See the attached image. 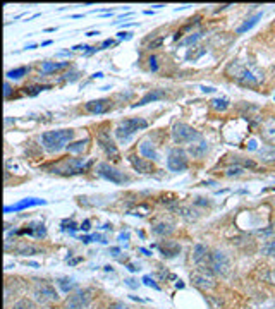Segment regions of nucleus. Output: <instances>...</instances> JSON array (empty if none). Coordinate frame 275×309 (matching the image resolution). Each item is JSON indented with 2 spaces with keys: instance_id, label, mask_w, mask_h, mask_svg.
<instances>
[{
  "instance_id": "f8f14e48",
  "label": "nucleus",
  "mask_w": 275,
  "mask_h": 309,
  "mask_svg": "<svg viewBox=\"0 0 275 309\" xmlns=\"http://www.w3.org/2000/svg\"><path fill=\"white\" fill-rule=\"evenodd\" d=\"M189 278H191V284L195 285V287H198L200 290H203V292H206V290H211L215 287V280L211 275L208 273H203V271H191V275H189Z\"/></svg>"
},
{
  "instance_id": "393cba45",
  "label": "nucleus",
  "mask_w": 275,
  "mask_h": 309,
  "mask_svg": "<svg viewBox=\"0 0 275 309\" xmlns=\"http://www.w3.org/2000/svg\"><path fill=\"white\" fill-rule=\"evenodd\" d=\"M262 16H263V12H258L256 16H253V17H250V19H246V21L243 22V24L239 26V28L236 29V33H237V35H243V33L250 31L253 26H256V22L262 19Z\"/></svg>"
},
{
  "instance_id": "ea45409f",
  "label": "nucleus",
  "mask_w": 275,
  "mask_h": 309,
  "mask_svg": "<svg viewBox=\"0 0 275 309\" xmlns=\"http://www.w3.org/2000/svg\"><path fill=\"white\" fill-rule=\"evenodd\" d=\"M110 309H133V308L128 306V304H124L122 301H115V303L110 304Z\"/></svg>"
},
{
  "instance_id": "20e7f679",
  "label": "nucleus",
  "mask_w": 275,
  "mask_h": 309,
  "mask_svg": "<svg viewBox=\"0 0 275 309\" xmlns=\"http://www.w3.org/2000/svg\"><path fill=\"white\" fill-rule=\"evenodd\" d=\"M31 297H33V301H35L36 304H40V306H47V304L57 303L59 301L57 290H55L54 285L48 284V282H45V280H40V282H36V284L33 285Z\"/></svg>"
},
{
  "instance_id": "39448f33",
  "label": "nucleus",
  "mask_w": 275,
  "mask_h": 309,
  "mask_svg": "<svg viewBox=\"0 0 275 309\" xmlns=\"http://www.w3.org/2000/svg\"><path fill=\"white\" fill-rule=\"evenodd\" d=\"M191 261L193 265L196 266L198 271H203V273L213 275V270H211V252L208 251L206 246L203 244H195L191 251Z\"/></svg>"
},
{
  "instance_id": "aec40b11",
  "label": "nucleus",
  "mask_w": 275,
  "mask_h": 309,
  "mask_svg": "<svg viewBox=\"0 0 275 309\" xmlns=\"http://www.w3.org/2000/svg\"><path fill=\"white\" fill-rule=\"evenodd\" d=\"M188 153L191 155L193 158L202 160L203 156H205V155L208 153V143H206V141H203V139H200V141H196V143L189 144Z\"/></svg>"
},
{
  "instance_id": "9b49d317",
  "label": "nucleus",
  "mask_w": 275,
  "mask_h": 309,
  "mask_svg": "<svg viewBox=\"0 0 275 309\" xmlns=\"http://www.w3.org/2000/svg\"><path fill=\"white\" fill-rule=\"evenodd\" d=\"M96 141H98L100 148L105 151V155L109 156L112 162H119L121 160V153H119L117 144L114 143V139L110 137V134L107 131H100L98 136H96Z\"/></svg>"
},
{
  "instance_id": "a878e982",
  "label": "nucleus",
  "mask_w": 275,
  "mask_h": 309,
  "mask_svg": "<svg viewBox=\"0 0 275 309\" xmlns=\"http://www.w3.org/2000/svg\"><path fill=\"white\" fill-rule=\"evenodd\" d=\"M256 237H260L262 241H265V243H270V241H275V227L270 225V227H265V229H260L255 232Z\"/></svg>"
},
{
  "instance_id": "b1692460",
  "label": "nucleus",
  "mask_w": 275,
  "mask_h": 309,
  "mask_svg": "<svg viewBox=\"0 0 275 309\" xmlns=\"http://www.w3.org/2000/svg\"><path fill=\"white\" fill-rule=\"evenodd\" d=\"M177 213H179L181 217H183L184 220H188V222L198 220L200 218V211L195 210L193 206H177Z\"/></svg>"
},
{
  "instance_id": "c9c22d12",
  "label": "nucleus",
  "mask_w": 275,
  "mask_h": 309,
  "mask_svg": "<svg viewBox=\"0 0 275 309\" xmlns=\"http://www.w3.org/2000/svg\"><path fill=\"white\" fill-rule=\"evenodd\" d=\"M262 252L267 256H275V241H270V243H267L265 246H263Z\"/></svg>"
},
{
  "instance_id": "49530a36",
  "label": "nucleus",
  "mask_w": 275,
  "mask_h": 309,
  "mask_svg": "<svg viewBox=\"0 0 275 309\" xmlns=\"http://www.w3.org/2000/svg\"><path fill=\"white\" fill-rule=\"evenodd\" d=\"M133 35L131 33H119V40H131Z\"/></svg>"
},
{
  "instance_id": "09e8293b",
  "label": "nucleus",
  "mask_w": 275,
  "mask_h": 309,
  "mask_svg": "<svg viewBox=\"0 0 275 309\" xmlns=\"http://www.w3.org/2000/svg\"><path fill=\"white\" fill-rule=\"evenodd\" d=\"M267 280H269L270 284H275V271H270V275L267 277Z\"/></svg>"
},
{
  "instance_id": "79ce46f5",
  "label": "nucleus",
  "mask_w": 275,
  "mask_h": 309,
  "mask_svg": "<svg viewBox=\"0 0 275 309\" xmlns=\"http://www.w3.org/2000/svg\"><path fill=\"white\" fill-rule=\"evenodd\" d=\"M115 43H117V42H115V40H105V42H103L102 45H100V50H103V48H109V47H114V45Z\"/></svg>"
},
{
  "instance_id": "f03ea898",
  "label": "nucleus",
  "mask_w": 275,
  "mask_h": 309,
  "mask_svg": "<svg viewBox=\"0 0 275 309\" xmlns=\"http://www.w3.org/2000/svg\"><path fill=\"white\" fill-rule=\"evenodd\" d=\"M76 136V131L72 129H59V131H47L42 134V146L47 153H59L61 150L70 144V141Z\"/></svg>"
},
{
  "instance_id": "864d4df0",
  "label": "nucleus",
  "mask_w": 275,
  "mask_h": 309,
  "mask_svg": "<svg viewBox=\"0 0 275 309\" xmlns=\"http://www.w3.org/2000/svg\"><path fill=\"white\" fill-rule=\"evenodd\" d=\"M50 43H52L50 40H47V42H43V43H42V47H47V45H50Z\"/></svg>"
},
{
  "instance_id": "5701e85b",
  "label": "nucleus",
  "mask_w": 275,
  "mask_h": 309,
  "mask_svg": "<svg viewBox=\"0 0 275 309\" xmlns=\"http://www.w3.org/2000/svg\"><path fill=\"white\" fill-rule=\"evenodd\" d=\"M88 146H90V139H81V141H76V143H70L66 150L69 151V153H74V155H83L84 151L88 150Z\"/></svg>"
},
{
  "instance_id": "7c9ffc66",
  "label": "nucleus",
  "mask_w": 275,
  "mask_h": 309,
  "mask_svg": "<svg viewBox=\"0 0 275 309\" xmlns=\"http://www.w3.org/2000/svg\"><path fill=\"white\" fill-rule=\"evenodd\" d=\"M244 172H246V169H244V167L234 165V167H229V169L225 170V176H227V177H239V176H243Z\"/></svg>"
},
{
  "instance_id": "dca6fc26",
  "label": "nucleus",
  "mask_w": 275,
  "mask_h": 309,
  "mask_svg": "<svg viewBox=\"0 0 275 309\" xmlns=\"http://www.w3.org/2000/svg\"><path fill=\"white\" fill-rule=\"evenodd\" d=\"M47 201L45 199H38V198H26L23 201H19V203L12 204V206H5L3 208V211L5 213H10V211H21V210H26V208H31V206H40V204H45Z\"/></svg>"
},
{
  "instance_id": "6ab92c4d",
  "label": "nucleus",
  "mask_w": 275,
  "mask_h": 309,
  "mask_svg": "<svg viewBox=\"0 0 275 309\" xmlns=\"http://www.w3.org/2000/svg\"><path fill=\"white\" fill-rule=\"evenodd\" d=\"M163 98H165V91H163V89H151V91H148L146 95L139 100V102L133 105V109L148 105V103H153V102H158V100H163Z\"/></svg>"
},
{
  "instance_id": "f3484780",
  "label": "nucleus",
  "mask_w": 275,
  "mask_h": 309,
  "mask_svg": "<svg viewBox=\"0 0 275 309\" xmlns=\"http://www.w3.org/2000/svg\"><path fill=\"white\" fill-rule=\"evenodd\" d=\"M157 247H158V251L162 252L163 258H176L181 252V246L177 243H174V241H162Z\"/></svg>"
},
{
  "instance_id": "412c9836",
  "label": "nucleus",
  "mask_w": 275,
  "mask_h": 309,
  "mask_svg": "<svg viewBox=\"0 0 275 309\" xmlns=\"http://www.w3.org/2000/svg\"><path fill=\"white\" fill-rule=\"evenodd\" d=\"M174 225L172 223H169V222H157L155 223L153 227H151V232L155 234V236H158V237H169V236H172L174 234Z\"/></svg>"
},
{
  "instance_id": "6e6552de",
  "label": "nucleus",
  "mask_w": 275,
  "mask_h": 309,
  "mask_svg": "<svg viewBox=\"0 0 275 309\" xmlns=\"http://www.w3.org/2000/svg\"><path fill=\"white\" fill-rule=\"evenodd\" d=\"M64 309H93V296L90 290H77L69 294L64 301Z\"/></svg>"
},
{
  "instance_id": "473e14b6",
  "label": "nucleus",
  "mask_w": 275,
  "mask_h": 309,
  "mask_svg": "<svg viewBox=\"0 0 275 309\" xmlns=\"http://www.w3.org/2000/svg\"><path fill=\"white\" fill-rule=\"evenodd\" d=\"M202 36H203V33H202V31H198V33H191V35H189L188 38H184L183 42L179 43V47H186V45H195L200 38H202Z\"/></svg>"
},
{
  "instance_id": "0eeeda50",
  "label": "nucleus",
  "mask_w": 275,
  "mask_h": 309,
  "mask_svg": "<svg viewBox=\"0 0 275 309\" xmlns=\"http://www.w3.org/2000/svg\"><path fill=\"white\" fill-rule=\"evenodd\" d=\"M95 172L98 174L100 177H103L105 181H110L112 184H128V182H131V179L126 176L124 172H121L119 169H115L114 165H110V163H98L95 169Z\"/></svg>"
},
{
  "instance_id": "5fc2aeb1",
  "label": "nucleus",
  "mask_w": 275,
  "mask_h": 309,
  "mask_svg": "<svg viewBox=\"0 0 275 309\" xmlns=\"http://www.w3.org/2000/svg\"><path fill=\"white\" fill-rule=\"evenodd\" d=\"M40 309H52V308H50V306H42Z\"/></svg>"
},
{
  "instance_id": "72a5a7b5",
  "label": "nucleus",
  "mask_w": 275,
  "mask_h": 309,
  "mask_svg": "<svg viewBox=\"0 0 275 309\" xmlns=\"http://www.w3.org/2000/svg\"><path fill=\"white\" fill-rule=\"evenodd\" d=\"M36 251H38V249L33 247V246H29V244H23V246H19V247H17V252H19V254H23V256H31V254H35Z\"/></svg>"
},
{
  "instance_id": "f704fd0d",
  "label": "nucleus",
  "mask_w": 275,
  "mask_h": 309,
  "mask_svg": "<svg viewBox=\"0 0 275 309\" xmlns=\"http://www.w3.org/2000/svg\"><path fill=\"white\" fill-rule=\"evenodd\" d=\"M50 86H29V88H24V95H28V96H35V95H38L40 91H43V89H48Z\"/></svg>"
},
{
  "instance_id": "4468645a",
  "label": "nucleus",
  "mask_w": 275,
  "mask_h": 309,
  "mask_svg": "<svg viewBox=\"0 0 275 309\" xmlns=\"http://www.w3.org/2000/svg\"><path fill=\"white\" fill-rule=\"evenodd\" d=\"M112 109V102L109 98H100V100H91V102L84 103V110L91 115H102L107 114Z\"/></svg>"
},
{
  "instance_id": "c756f323",
  "label": "nucleus",
  "mask_w": 275,
  "mask_h": 309,
  "mask_svg": "<svg viewBox=\"0 0 275 309\" xmlns=\"http://www.w3.org/2000/svg\"><path fill=\"white\" fill-rule=\"evenodd\" d=\"M12 309H35V301L19 299L12 304Z\"/></svg>"
},
{
  "instance_id": "a19ab883",
  "label": "nucleus",
  "mask_w": 275,
  "mask_h": 309,
  "mask_svg": "<svg viewBox=\"0 0 275 309\" xmlns=\"http://www.w3.org/2000/svg\"><path fill=\"white\" fill-rule=\"evenodd\" d=\"M10 93H12V88H10L9 81H5V83H3V96H5V98H9Z\"/></svg>"
},
{
  "instance_id": "f257e3e1",
  "label": "nucleus",
  "mask_w": 275,
  "mask_h": 309,
  "mask_svg": "<svg viewBox=\"0 0 275 309\" xmlns=\"http://www.w3.org/2000/svg\"><path fill=\"white\" fill-rule=\"evenodd\" d=\"M225 74L236 83L250 88H256L263 81V70H260L253 64H243L239 61L230 62L227 69H225Z\"/></svg>"
},
{
  "instance_id": "603ef678",
  "label": "nucleus",
  "mask_w": 275,
  "mask_h": 309,
  "mask_svg": "<svg viewBox=\"0 0 275 309\" xmlns=\"http://www.w3.org/2000/svg\"><path fill=\"white\" fill-rule=\"evenodd\" d=\"M96 35H100V33H98V31H90L86 36H96Z\"/></svg>"
},
{
  "instance_id": "423d86ee",
  "label": "nucleus",
  "mask_w": 275,
  "mask_h": 309,
  "mask_svg": "<svg viewBox=\"0 0 275 309\" xmlns=\"http://www.w3.org/2000/svg\"><path fill=\"white\" fill-rule=\"evenodd\" d=\"M172 139L176 144H188V143H196V141L202 139V134L196 131L195 127H191L189 124H184V122H177L174 124L172 131Z\"/></svg>"
},
{
  "instance_id": "4c0bfd02",
  "label": "nucleus",
  "mask_w": 275,
  "mask_h": 309,
  "mask_svg": "<svg viewBox=\"0 0 275 309\" xmlns=\"http://www.w3.org/2000/svg\"><path fill=\"white\" fill-rule=\"evenodd\" d=\"M57 284H59V287L64 290V292H68V294H69V290L74 287L72 282H70V280H66V278H61V280H59Z\"/></svg>"
},
{
  "instance_id": "e433bc0d",
  "label": "nucleus",
  "mask_w": 275,
  "mask_h": 309,
  "mask_svg": "<svg viewBox=\"0 0 275 309\" xmlns=\"http://www.w3.org/2000/svg\"><path fill=\"white\" fill-rule=\"evenodd\" d=\"M148 67H150L151 72H157V70H158V59H157V55H150V57H148Z\"/></svg>"
},
{
  "instance_id": "2eb2a0df",
  "label": "nucleus",
  "mask_w": 275,
  "mask_h": 309,
  "mask_svg": "<svg viewBox=\"0 0 275 309\" xmlns=\"http://www.w3.org/2000/svg\"><path fill=\"white\" fill-rule=\"evenodd\" d=\"M129 163L133 165V169L136 170V172L139 174H151L153 172V163L150 162V160L143 158V156H138V155H129L128 156Z\"/></svg>"
},
{
  "instance_id": "8fccbe9b",
  "label": "nucleus",
  "mask_w": 275,
  "mask_h": 309,
  "mask_svg": "<svg viewBox=\"0 0 275 309\" xmlns=\"http://www.w3.org/2000/svg\"><path fill=\"white\" fill-rule=\"evenodd\" d=\"M202 91L203 93H213L215 88H211V86H202Z\"/></svg>"
},
{
  "instance_id": "9d476101",
  "label": "nucleus",
  "mask_w": 275,
  "mask_h": 309,
  "mask_svg": "<svg viewBox=\"0 0 275 309\" xmlns=\"http://www.w3.org/2000/svg\"><path fill=\"white\" fill-rule=\"evenodd\" d=\"M230 258L229 254H225L224 251H213L211 252V270H213L215 275H220V277H227L230 271Z\"/></svg>"
},
{
  "instance_id": "c85d7f7f",
  "label": "nucleus",
  "mask_w": 275,
  "mask_h": 309,
  "mask_svg": "<svg viewBox=\"0 0 275 309\" xmlns=\"http://www.w3.org/2000/svg\"><path fill=\"white\" fill-rule=\"evenodd\" d=\"M260 160L265 163H272L275 162V146L265 148V150L260 151Z\"/></svg>"
},
{
  "instance_id": "c03bdc74",
  "label": "nucleus",
  "mask_w": 275,
  "mask_h": 309,
  "mask_svg": "<svg viewBox=\"0 0 275 309\" xmlns=\"http://www.w3.org/2000/svg\"><path fill=\"white\" fill-rule=\"evenodd\" d=\"M256 143H258V141H256V139H250V141H248V150H258V144H256Z\"/></svg>"
},
{
  "instance_id": "2f4dec72",
  "label": "nucleus",
  "mask_w": 275,
  "mask_h": 309,
  "mask_svg": "<svg viewBox=\"0 0 275 309\" xmlns=\"http://www.w3.org/2000/svg\"><path fill=\"white\" fill-rule=\"evenodd\" d=\"M234 162L236 163H239L241 167H244V169H253V170H256L258 169V165H256L253 160H246V158H241V156H234Z\"/></svg>"
},
{
  "instance_id": "bb28decb",
  "label": "nucleus",
  "mask_w": 275,
  "mask_h": 309,
  "mask_svg": "<svg viewBox=\"0 0 275 309\" xmlns=\"http://www.w3.org/2000/svg\"><path fill=\"white\" fill-rule=\"evenodd\" d=\"M28 72H29V67H16V69H12V70H7V79H14V81H17V79H23L24 76H28Z\"/></svg>"
},
{
  "instance_id": "ddd939ff",
  "label": "nucleus",
  "mask_w": 275,
  "mask_h": 309,
  "mask_svg": "<svg viewBox=\"0 0 275 309\" xmlns=\"http://www.w3.org/2000/svg\"><path fill=\"white\" fill-rule=\"evenodd\" d=\"M138 151H139V155L143 156V158L150 160V162H158V160H160V155H158V150H157V144H155L151 139L139 141V144H138Z\"/></svg>"
},
{
  "instance_id": "4be33fe9",
  "label": "nucleus",
  "mask_w": 275,
  "mask_h": 309,
  "mask_svg": "<svg viewBox=\"0 0 275 309\" xmlns=\"http://www.w3.org/2000/svg\"><path fill=\"white\" fill-rule=\"evenodd\" d=\"M69 62H43L42 65H40V74H52L55 72V70H61L64 69V67H68Z\"/></svg>"
},
{
  "instance_id": "7ed1b4c3",
  "label": "nucleus",
  "mask_w": 275,
  "mask_h": 309,
  "mask_svg": "<svg viewBox=\"0 0 275 309\" xmlns=\"http://www.w3.org/2000/svg\"><path fill=\"white\" fill-rule=\"evenodd\" d=\"M148 127V122L143 117H133V119H126L121 124L115 127V137L121 141L122 144H128L133 137L136 136L139 131H144Z\"/></svg>"
},
{
  "instance_id": "1a4fd4ad",
  "label": "nucleus",
  "mask_w": 275,
  "mask_h": 309,
  "mask_svg": "<svg viewBox=\"0 0 275 309\" xmlns=\"http://www.w3.org/2000/svg\"><path fill=\"white\" fill-rule=\"evenodd\" d=\"M167 167L170 172H184L189 167L188 151L183 148H172L167 155Z\"/></svg>"
},
{
  "instance_id": "3c124183",
  "label": "nucleus",
  "mask_w": 275,
  "mask_h": 309,
  "mask_svg": "<svg viewBox=\"0 0 275 309\" xmlns=\"http://www.w3.org/2000/svg\"><path fill=\"white\" fill-rule=\"evenodd\" d=\"M126 284H128L129 287H133V289H135V287H138V285L135 284V280H133V278H128V280H126Z\"/></svg>"
},
{
  "instance_id": "a18cd8bd",
  "label": "nucleus",
  "mask_w": 275,
  "mask_h": 309,
  "mask_svg": "<svg viewBox=\"0 0 275 309\" xmlns=\"http://www.w3.org/2000/svg\"><path fill=\"white\" fill-rule=\"evenodd\" d=\"M79 229H81V230H84V232H88V230H90V220H84V222L79 225Z\"/></svg>"
},
{
  "instance_id": "a211bd4d",
  "label": "nucleus",
  "mask_w": 275,
  "mask_h": 309,
  "mask_svg": "<svg viewBox=\"0 0 275 309\" xmlns=\"http://www.w3.org/2000/svg\"><path fill=\"white\" fill-rule=\"evenodd\" d=\"M262 136L267 143L275 146V117H269L262 124Z\"/></svg>"
},
{
  "instance_id": "58836bf2",
  "label": "nucleus",
  "mask_w": 275,
  "mask_h": 309,
  "mask_svg": "<svg viewBox=\"0 0 275 309\" xmlns=\"http://www.w3.org/2000/svg\"><path fill=\"white\" fill-rule=\"evenodd\" d=\"M143 284L148 285V287H151V289H155V290H160V287H158V285L155 284L153 278H150V277H143Z\"/></svg>"
},
{
  "instance_id": "37998d69",
  "label": "nucleus",
  "mask_w": 275,
  "mask_h": 309,
  "mask_svg": "<svg viewBox=\"0 0 275 309\" xmlns=\"http://www.w3.org/2000/svg\"><path fill=\"white\" fill-rule=\"evenodd\" d=\"M165 42V38H163V36H160V38H157L155 40V42H151L150 43V48H157V47H160V45Z\"/></svg>"
},
{
  "instance_id": "de8ad7c7",
  "label": "nucleus",
  "mask_w": 275,
  "mask_h": 309,
  "mask_svg": "<svg viewBox=\"0 0 275 309\" xmlns=\"http://www.w3.org/2000/svg\"><path fill=\"white\" fill-rule=\"evenodd\" d=\"M195 204H202V206H208V204H210V203H208V201H205L203 198H198V199L195 201Z\"/></svg>"
},
{
  "instance_id": "cd10ccee",
  "label": "nucleus",
  "mask_w": 275,
  "mask_h": 309,
  "mask_svg": "<svg viewBox=\"0 0 275 309\" xmlns=\"http://www.w3.org/2000/svg\"><path fill=\"white\" fill-rule=\"evenodd\" d=\"M230 107V102L227 98H213L210 100V109L215 110V112H225L229 110Z\"/></svg>"
}]
</instances>
